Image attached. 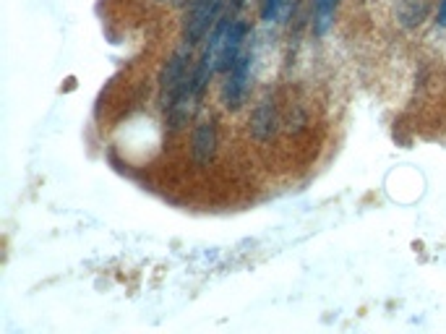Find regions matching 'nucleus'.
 Here are the masks:
<instances>
[{
	"label": "nucleus",
	"instance_id": "2",
	"mask_svg": "<svg viewBox=\"0 0 446 334\" xmlns=\"http://www.w3.org/2000/svg\"><path fill=\"white\" fill-rule=\"evenodd\" d=\"M251 63H254V55L246 53V55L237 58L235 65L228 71V84H225V92H222V100H225V107H228V110H237L240 102H243V97H246Z\"/></svg>",
	"mask_w": 446,
	"mask_h": 334
},
{
	"label": "nucleus",
	"instance_id": "9",
	"mask_svg": "<svg viewBox=\"0 0 446 334\" xmlns=\"http://www.w3.org/2000/svg\"><path fill=\"white\" fill-rule=\"evenodd\" d=\"M438 24L446 27V0H441V8H438Z\"/></svg>",
	"mask_w": 446,
	"mask_h": 334
},
{
	"label": "nucleus",
	"instance_id": "1",
	"mask_svg": "<svg viewBox=\"0 0 446 334\" xmlns=\"http://www.w3.org/2000/svg\"><path fill=\"white\" fill-rule=\"evenodd\" d=\"M219 8H222V0H193L191 11L185 16V42L188 45H196L209 32Z\"/></svg>",
	"mask_w": 446,
	"mask_h": 334
},
{
	"label": "nucleus",
	"instance_id": "3",
	"mask_svg": "<svg viewBox=\"0 0 446 334\" xmlns=\"http://www.w3.org/2000/svg\"><path fill=\"white\" fill-rule=\"evenodd\" d=\"M185 81H188V79H185V53H178V55L167 63V68H164V74H162V86H159L162 92H159V97H162L164 110L173 107L175 97L181 94Z\"/></svg>",
	"mask_w": 446,
	"mask_h": 334
},
{
	"label": "nucleus",
	"instance_id": "8",
	"mask_svg": "<svg viewBox=\"0 0 446 334\" xmlns=\"http://www.w3.org/2000/svg\"><path fill=\"white\" fill-rule=\"evenodd\" d=\"M280 6H282V0H264V8H261V19H264V21H274V16L280 13Z\"/></svg>",
	"mask_w": 446,
	"mask_h": 334
},
{
	"label": "nucleus",
	"instance_id": "4",
	"mask_svg": "<svg viewBox=\"0 0 446 334\" xmlns=\"http://www.w3.org/2000/svg\"><path fill=\"white\" fill-rule=\"evenodd\" d=\"M246 34H248L246 24H243V21H232L228 42H225V53H222V60H219V71H230V68L235 65V60L240 58V45H243Z\"/></svg>",
	"mask_w": 446,
	"mask_h": 334
},
{
	"label": "nucleus",
	"instance_id": "5",
	"mask_svg": "<svg viewBox=\"0 0 446 334\" xmlns=\"http://www.w3.org/2000/svg\"><path fill=\"white\" fill-rule=\"evenodd\" d=\"M214 147H217V131H214V123H201L196 133H193V154L199 162H209L214 157Z\"/></svg>",
	"mask_w": 446,
	"mask_h": 334
},
{
	"label": "nucleus",
	"instance_id": "6",
	"mask_svg": "<svg viewBox=\"0 0 446 334\" xmlns=\"http://www.w3.org/2000/svg\"><path fill=\"white\" fill-rule=\"evenodd\" d=\"M274 126H277V115H274V105L269 100L256 107L254 121H251V131H254L256 139H269L274 133Z\"/></svg>",
	"mask_w": 446,
	"mask_h": 334
},
{
	"label": "nucleus",
	"instance_id": "7",
	"mask_svg": "<svg viewBox=\"0 0 446 334\" xmlns=\"http://www.w3.org/2000/svg\"><path fill=\"white\" fill-rule=\"evenodd\" d=\"M334 11H337V0H316L313 6V32L324 37L334 21Z\"/></svg>",
	"mask_w": 446,
	"mask_h": 334
}]
</instances>
